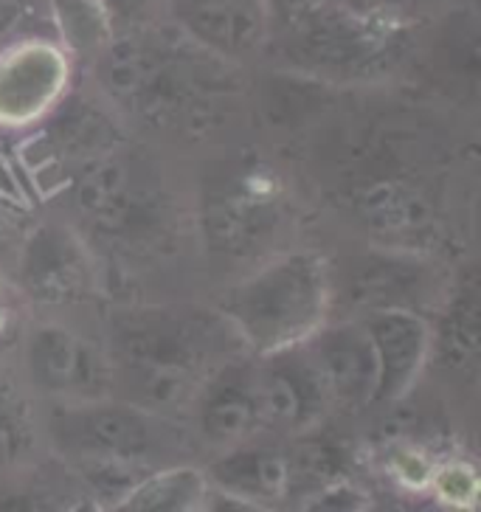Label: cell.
Returning <instances> with one entry per match:
<instances>
[{
	"label": "cell",
	"mask_w": 481,
	"mask_h": 512,
	"mask_svg": "<svg viewBox=\"0 0 481 512\" xmlns=\"http://www.w3.org/2000/svg\"><path fill=\"white\" fill-rule=\"evenodd\" d=\"M82 71L130 136L172 152L223 144L251 96L248 68L217 57L172 20L110 37Z\"/></svg>",
	"instance_id": "1"
},
{
	"label": "cell",
	"mask_w": 481,
	"mask_h": 512,
	"mask_svg": "<svg viewBox=\"0 0 481 512\" xmlns=\"http://www.w3.org/2000/svg\"><path fill=\"white\" fill-rule=\"evenodd\" d=\"M99 335L113 366V397L178 420L214 369L248 352L226 316L197 299L110 304Z\"/></svg>",
	"instance_id": "2"
},
{
	"label": "cell",
	"mask_w": 481,
	"mask_h": 512,
	"mask_svg": "<svg viewBox=\"0 0 481 512\" xmlns=\"http://www.w3.org/2000/svg\"><path fill=\"white\" fill-rule=\"evenodd\" d=\"M40 437L48 456L68 467L96 501L116 507L147 473L175 462H195L189 425L121 397L85 403H37Z\"/></svg>",
	"instance_id": "3"
},
{
	"label": "cell",
	"mask_w": 481,
	"mask_h": 512,
	"mask_svg": "<svg viewBox=\"0 0 481 512\" xmlns=\"http://www.w3.org/2000/svg\"><path fill=\"white\" fill-rule=\"evenodd\" d=\"M164 152L130 136L68 169L60 214L74 223L99 259L138 262L178 240L181 195Z\"/></svg>",
	"instance_id": "4"
},
{
	"label": "cell",
	"mask_w": 481,
	"mask_h": 512,
	"mask_svg": "<svg viewBox=\"0 0 481 512\" xmlns=\"http://www.w3.org/2000/svg\"><path fill=\"white\" fill-rule=\"evenodd\" d=\"M192 209L203 259L209 271L223 273V285L296 242V189L259 150H226L209 161L195 181Z\"/></svg>",
	"instance_id": "5"
},
{
	"label": "cell",
	"mask_w": 481,
	"mask_h": 512,
	"mask_svg": "<svg viewBox=\"0 0 481 512\" xmlns=\"http://www.w3.org/2000/svg\"><path fill=\"white\" fill-rule=\"evenodd\" d=\"M420 26L369 15L344 0H316L273 23L265 60L330 88L383 85L403 71Z\"/></svg>",
	"instance_id": "6"
},
{
	"label": "cell",
	"mask_w": 481,
	"mask_h": 512,
	"mask_svg": "<svg viewBox=\"0 0 481 512\" xmlns=\"http://www.w3.org/2000/svg\"><path fill=\"white\" fill-rule=\"evenodd\" d=\"M214 307L251 355L304 344L332 318L327 248L316 242L287 245L217 287Z\"/></svg>",
	"instance_id": "7"
},
{
	"label": "cell",
	"mask_w": 481,
	"mask_h": 512,
	"mask_svg": "<svg viewBox=\"0 0 481 512\" xmlns=\"http://www.w3.org/2000/svg\"><path fill=\"white\" fill-rule=\"evenodd\" d=\"M332 282V316H361L369 310H414L434 316L451 276L436 262V254L386 248L352 240L327 248Z\"/></svg>",
	"instance_id": "8"
},
{
	"label": "cell",
	"mask_w": 481,
	"mask_h": 512,
	"mask_svg": "<svg viewBox=\"0 0 481 512\" xmlns=\"http://www.w3.org/2000/svg\"><path fill=\"white\" fill-rule=\"evenodd\" d=\"M17 296L31 313L76 316L105 296V262L60 211L31 223L12 262Z\"/></svg>",
	"instance_id": "9"
},
{
	"label": "cell",
	"mask_w": 481,
	"mask_h": 512,
	"mask_svg": "<svg viewBox=\"0 0 481 512\" xmlns=\"http://www.w3.org/2000/svg\"><path fill=\"white\" fill-rule=\"evenodd\" d=\"M17 380L34 403H85L113 394V366L99 327L74 316L31 313L17 338Z\"/></svg>",
	"instance_id": "10"
},
{
	"label": "cell",
	"mask_w": 481,
	"mask_h": 512,
	"mask_svg": "<svg viewBox=\"0 0 481 512\" xmlns=\"http://www.w3.org/2000/svg\"><path fill=\"white\" fill-rule=\"evenodd\" d=\"M332 211L344 217L355 240L386 248L431 254V245L442 234V206L434 186L400 164L391 166V172H361L344 186H335Z\"/></svg>",
	"instance_id": "11"
},
{
	"label": "cell",
	"mask_w": 481,
	"mask_h": 512,
	"mask_svg": "<svg viewBox=\"0 0 481 512\" xmlns=\"http://www.w3.org/2000/svg\"><path fill=\"white\" fill-rule=\"evenodd\" d=\"M79 62L54 34L0 43V130L31 133L76 85Z\"/></svg>",
	"instance_id": "12"
},
{
	"label": "cell",
	"mask_w": 481,
	"mask_h": 512,
	"mask_svg": "<svg viewBox=\"0 0 481 512\" xmlns=\"http://www.w3.org/2000/svg\"><path fill=\"white\" fill-rule=\"evenodd\" d=\"M254 363L262 428L268 437H307L335 414L307 344L254 355Z\"/></svg>",
	"instance_id": "13"
},
{
	"label": "cell",
	"mask_w": 481,
	"mask_h": 512,
	"mask_svg": "<svg viewBox=\"0 0 481 512\" xmlns=\"http://www.w3.org/2000/svg\"><path fill=\"white\" fill-rule=\"evenodd\" d=\"M183 420L195 439L200 462L211 453L228 451L248 439L262 437L265 428L256 392L254 355L242 352L214 369L195 394Z\"/></svg>",
	"instance_id": "14"
},
{
	"label": "cell",
	"mask_w": 481,
	"mask_h": 512,
	"mask_svg": "<svg viewBox=\"0 0 481 512\" xmlns=\"http://www.w3.org/2000/svg\"><path fill=\"white\" fill-rule=\"evenodd\" d=\"M211 490L237 501L242 510H271L296 496V439H248L203 462Z\"/></svg>",
	"instance_id": "15"
},
{
	"label": "cell",
	"mask_w": 481,
	"mask_h": 512,
	"mask_svg": "<svg viewBox=\"0 0 481 512\" xmlns=\"http://www.w3.org/2000/svg\"><path fill=\"white\" fill-rule=\"evenodd\" d=\"M169 20L217 57L254 68L273 34L271 0H166Z\"/></svg>",
	"instance_id": "16"
},
{
	"label": "cell",
	"mask_w": 481,
	"mask_h": 512,
	"mask_svg": "<svg viewBox=\"0 0 481 512\" xmlns=\"http://www.w3.org/2000/svg\"><path fill=\"white\" fill-rule=\"evenodd\" d=\"M361 324L372 338L377 361V386L372 406H397L417 389L431 358V318L414 310H369Z\"/></svg>",
	"instance_id": "17"
},
{
	"label": "cell",
	"mask_w": 481,
	"mask_h": 512,
	"mask_svg": "<svg viewBox=\"0 0 481 512\" xmlns=\"http://www.w3.org/2000/svg\"><path fill=\"white\" fill-rule=\"evenodd\" d=\"M304 344L324 377L335 414L366 411L372 406L377 386V361L372 338L361 324V318L332 316Z\"/></svg>",
	"instance_id": "18"
},
{
	"label": "cell",
	"mask_w": 481,
	"mask_h": 512,
	"mask_svg": "<svg viewBox=\"0 0 481 512\" xmlns=\"http://www.w3.org/2000/svg\"><path fill=\"white\" fill-rule=\"evenodd\" d=\"M479 293L476 282L465 285L453 279L442 304L431 316V358L428 369L439 366V372L451 380H476L479 372Z\"/></svg>",
	"instance_id": "19"
},
{
	"label": "cell",
	"mask_w": 481,
	"mask_h": 512,
	"mask_svg": "<svg viewBox=\"0 0 481 512\" xmlns=\"http://www.w3.org/2000/svg\"><path fill=\"white\" fill-rule=\"evenodd\" d=\"M43 456L37 403L15 372L0 369V479L29 470Z\"/></svg>",
	"instance_id": "20"
},
{
	"label": "cell",
	"mask_w": 481,
	"mask_h": 512,
	"mask_svg": "<svg viewBox=\"0 0 481 512\" xmlns=\"http://www.w3.org/2000/svg\"><path fill=\"white\" fill-rule=\"evenodd\" d=\"M209 482L200 462H175L147 473L116 501L121 512H200L206 510Z\"/></svg>",
	"instance_id": "21"
},
{
	"label": "cell",
	"mask_w": 481,
	"mask_h": 512,
	"mask_svg": "<svg viewBox=\"0 0 481 512\" xmlns=\"http://www.w3.org/2000/svg\"><path fill=\"white\" fill-rule=\"evenodd\" d=\"M431 487H434L436 501H442V504L476 507L479 479H476V470L467 465L465 459L436 462L434 473H431Z\"/></svg>",
	"instance_id": "22"
},
{
	"label": "cell",
	"mask_w": 481,
	"mask_h": 512,
	"mask_svg": "<svg viewBox=\"0 0 481 512\" xmlns=\"http://www.w3.org/2000/svg\"><path fill=\"white\" fill-rule=\"evenodd\" d=\"M110 37L144 31L169 20L166 0H102Z\"/></svg>",
	"instance_id": "23"
},
{
	"label": "cell",
	"mask_w": 481,
	"mask_h": 512,
	"mask_svg": "<svg viewBox=\"0 0 481 512\" xmlns=\"http://www.w3.org/2000/svg\"><path fill=\"white\" fill-rule=\"evenodd\" d=\"M344 3L358 12L394 17L411 26H422L425 20H436V15H442L456 0H344Z\"/></svg>",
	"instance_id": "24"
}]
</instances>
